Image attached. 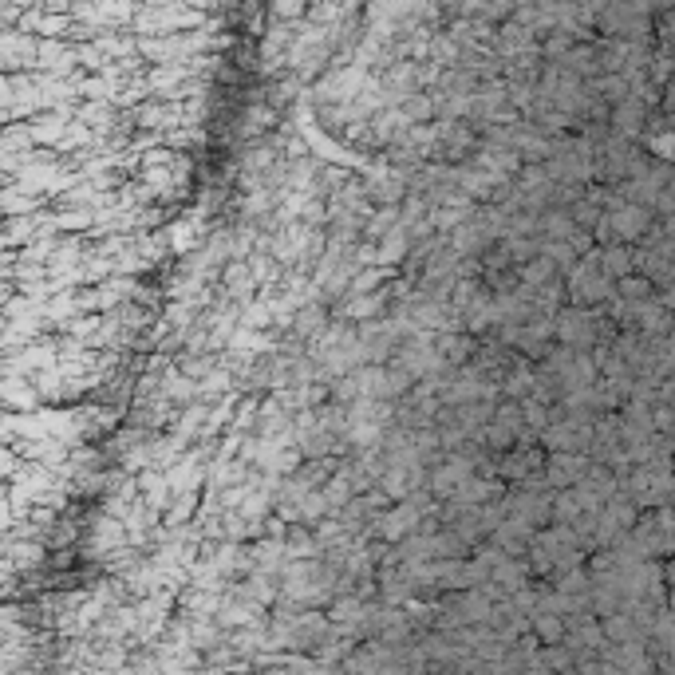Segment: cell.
I'll return each instance as SVG.
<instances>
[{"label": "cell", "instance_id": "7a4b0ae2", "mask_svg": "<svg viewBox=\"0 0 675 675\" xmlns=\"http://www.w3.org/2000/svg\"><path fill=\"white\" fill-rule=\"evenodd\" d=\"M569 277H565V285H569V297L577 300V304H600V300L612 297V277L600 269V261H573L569 269H565Z\"/></svg>", "mask_w": 675, "mask_h": 675}, {"label": "cell", "instance_id": "277c9868", "mask_svg": "<svg viewBox=\"0 0 675 675\" xmlns=\"http://www.w3.org/2000/svg\"><path fill=\"white\" fill-rule=\"evenodd\" d=\"M541 462H545V458H541V450H506V458H502V462H498V470H502V474H506V478H529V474H541Z\"/></svg>", "mask_w": 675, "mask_h": 675}, {"label": "cell", "instance_id": "8992f818", "mask_svg": "<svg viewBox=\"0 0 675 675\" xmlns=\"http://www.w3.org/2000/svg\"><path fill=\"white\" fill-rule=\"evenodd\" d=\"M478 344H474V336H454V340H443L439 344V356H443V364H454V368H462L466 360H470V352H474Z\"/></svg>", "mask_w": 675, "mask_h": 675}, {"label": "cell", "instance_id": "3957f363", "mask_svg": "<svg viewBox=\"0 0 675 675\" xmlns=\"http://www.w3.org/2000/svg\"><path fill=\"white\" fill-rule=\"evenodd\" d=\"M589 454L585 450H549V462H541V474H545V486L549 490H565L573 486L585 470H589Z\"/></svg>", "mask_w": 675, "mask_h": 675}, {"label": "cell", "instance_id": "5b68a950", "mask_svg": "<svg viewBox=\"0 0 675 675\" xmlns=\"http://www.w3.org/2000/svg\"><path fill=\"white\" fill-rule=\"evenodd\" d=\"M600 269L620 281V277L636 273V257H632V249H624V245H608V249L600 253Z\"/></svg>", "mask_w": 675, "mask_h": 675}, {"label": "cell", "instance_id": "6da1fadb", "mask_svg": "<svg viewBox=\"0 0 675 675\" xmlns=\"http://www.w3.org/2000/svg\"><path fill=\"white\" fill-rule=\"evenodd\" d=\"M553 336H557V344H565V348L589 352V348H597L600 340H604V328H600L597 312H589L585 304H577V308H569V312H561V316L553 320Z\"/></svg>", "mask_w": 675, "mask_h": 675}]
</instances>
